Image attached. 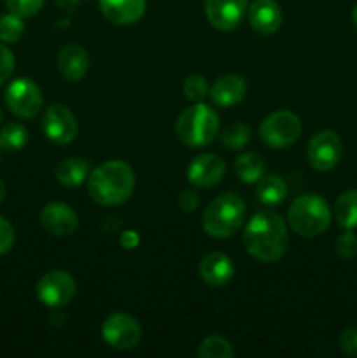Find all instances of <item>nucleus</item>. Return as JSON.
<instances>
[{
  "label": "nucleus",
  "mask_w": 357,
  "mask_h": 358,
  "mask_svg": "<svg viewBox=\"0 0 357 358\" xmlns=\"http://www.w3.org/2000/svg\"><path fill=\"white\" fill-rule=\"evenodd\" d=\"M4 199H6V184L0 180V205H2Z\"/></svg>",
  "instance_id": "obj_36"
},
{
  "label": "nucleus",
  "mask_w": 357,
  "mask_h": 358,
  "mask_svg": "<svg viewBox=\"0 0 357 358\" xmlns=\"http://www.w3.org/2000/svg\"><path fill=\"white\" fill-rule=\"evenodd\" d=\"M340 348L345 355L357 357V327H349L340 336Z\"/></svg>",
  "instance_id": "obj_32"
},
{
  "label": "nucleus",
  "mask_w": 357,
  "mask_h": 358,
  "mask_svg": "<svg viewBox=\"0 0 357 358\" xmlns=\"http://www.w3.org/2000/svg\"><path fill=\"white\" fill-rule=\"evenodd\" d=\"M343 143L335 131H321L308 142V161L317 171H329L342 161Z\"/></svg>",
  "instance_id": "obj_10"
},
{
  "label": "nucleus",
  "mask_w": 357,
  "mask_h": 358,
  "mask_svg": "<svg viewBox=\"0 0 357 358\" xmlns=\"http://www.w3.org/2000/svg\"><path fill=\"white\" fill-rule=\"evenodd\" d=\"M182 91H184V96L188 98L192 103H200L206 98V94L210 93L209 84H206V79L202 76H188L184 79V84H182Z\"/></svg>",
  "instance_id": "obj_28"
},
{
  "label": "nucleus",
  "mask_w": 357,
  "mask_h": 358,
  "mask_svg": "<svg viewBox=\"0 0 357 358\" xmlns=\"http://www.w3.org/2000/svg\"><path fill=\"white\" fill-rule=\"evenodd\" d=\"M24 35V23L23 17L16 16V14L9 13L0 16V41L6 44H14V42L21 41Z\"/></svg>",
  "instance_id": "obj_27"
},
{
  "label": "nucleus",
  "mask_w": 357,
  "mask_h": 358,
  "mask_svg": "<svg viewBox=\"0 0 357 358\" xmlns=\"http://www.w3.org/2000/svg\"><path fill=\"white\" fill-rule=\"evenodd\" d=\"M251 136L252 131L247 124H244V122H231L220 133V142L224 143L226 149L240 150L251 142Z\"/></svg>",
  "instance_id": "obj_25"
},
{
  "label": "nucleus",
  "mask_w": 357,
  "mask_h": 358,
  "mask_svg": "<svg viewBox=\"0 0 357 358\" xmlns=\"http://www.w3.org/2000/svg\"><path fill=\"white\" fill-rule=\"evenodd\" d=\"M259 135L266 145L273 149H286L300 138L301 121L296 114L289 110L273 112L262 121Z\"/></svg>",
  "instance_id": "obj_6"
},
{
  "label": "nucleus",
  "mask_w": 357,
  "mask_h": 358,
  "mask_svg": "<svg viewBox=\"0 0 357 358\" xmlns=\"http://www.w3.org/2000/svg\"><path fill=\"white\" fill-rule=\"evenodd\" d=\"M255 192L262 205L276 206L287 198V184L279 175H266L258 180Z\"/></svg>",
  "instance_id": "obj_21"
},
{
  "label": "nucleus",
  "mask_w": 357,
  "mask_h": 358,
  "mask_svg": "<svg viewBox=\"0 0 357 358\" xmlns=\"http://www.w3.org/2000/svg\"><path fill=\"white\" fill-rule=\"evenodd\" d=\"M58 69L66 80H80L90 69V56L86 49L77 44L63 45L58 52Z\"/></svg>",
  "instance_id": "obj_19"
},
{
  "label": "nucleus",
  "mask_w": 357,
  "mask_h": 358,
  "mask_svg": "<svg viewBox=\"0 0 357 358\" xmlns=\"http://www.w3.org/2000/svg\"><path fill=\"white\" fill-rule=\"evenodd\" d=\"M287 224L296 234L315 238L326 233L331 224V208L328 201L317 194L300 196L287 212Z\"/></svg>",
  "instance_id": "obj_5"
},
{
  "label": "nucleus",
  "mask_w": 357,
  "mask_h": 358,
  "mask_svg": "<svg viewBox=\"0 0 357 358\" xmlns=\"http://www.w3.org/2000/svg\"><path fill=\"white\" fill-rule=\"evenodd\" d=\"M200 358H233L234 352L231 348L230 341L223 336H209L203 339L198 348Z\"/></svg>",
  "instance_id": "obj_26"
},
{
  "label": "nucleus",
  "mask_w": 357,
  "mask_h": 358,
  "mask_svg": "<svg viewBox=\"0 0 357 358\" xmlns=\"http://www.w3.org/2000/svg\"><path fill=\"white\" fill-rule=\"evenodd\" d=\"M234 171L245 184H255L265 173V163L254 152H245L234 161Z\"/></svg>",
  "instance_id": "obj_23"
},
{
  "label": "nucleus",
  "mask_w": 357,
  "mask_h": 358,
  "mask_svg": "<svg viewBox=\"0 0 357 358\" xmlns=\"http://www.w3.org/2000/svg\"><path fill=\"white\" fill-rule=\"evenodd\" d=\"M219 115L205 103H195L186 108L175 122L178 142L188 147H205L219 135Z\"/></svg>",
  "instance_id": "obj_4"
},
{
  "label": "nucleus",
  "mask_w": 357,
  "mask_h": 358,
  "mask_svg": "<svg viewBox=\"0 0 357 358\" xmlns=\"http://www.w3.org/2000/svg\"><path fill=\"white\" fill-rule=\"evenodd\" d=\"M335 250L343 259L357 257V236L354 229H345V233L336 238Z\"/></svg>",
  "instance_id": "obj_29"
},
{
  "label": "nucleus",
  "mask_w": 357,
  "mask_h": 358,
  "mask_svg": "<svg viewBox=\"0 0 357 358\" xmlns=\"http://www.w3.org/2000/svg\"><path fill=\"white\" fill-rule=\"evenodd\" d=\"M332 213L343 229H357V189H350L338 196Z\"/></svg>",
  "instance_id": "obj_22"
},
{
  "label": "nucleus",
  "mask_w": 357,
  "mask_h": 358,
  "mask_svg": "<svg viewBox=\"0 0 357 358\" xmlns=\"http://www.w3.org/2000/svg\"><path fill=\"white\" fill-rule=\"evenodd\" d=\"M46 0H6V6L9 13L16 14L20 17H31L42 9Z\"/></svg>",
  "instance_id": "obj_30"
},
{
  "label": "nucleus",
  "mask_w": 357,
  "mask_h": 358,
  "mask_svg": "<svg viewBox=\"0 0 357 358\" xmlns=\"http://www.w3.org/2000/svg\"><path fill=\"white\" fill-rule=\"evenodd\" d=\"M42 128L48 140H51L56 145H66L74 142L79 131V124L72 112L63 105L55 103L46 110L42 119Z\"/></svg>",
  "instance_id": "obj_11"
},
{
  "label": "nucleus",
  "mask_w": 357,
  "mask_h": 358,
  "mask_svg": "<svg viewBox=\"0 0 357 358\" xmlns=\"http://www.w3.org/2000/svg\"><path fill=\"white\" fill-rule=\"evenodd\" d=\"M6 103L9 110L20 119H34L44 105L41 87L34 80L21 77L13 80L6 91Z\"/></svg>",
  "instance_id": "obj_7"
},
{
  "label": "nucleus",
  "mask_w": 357,
  "mask_h": 358,
  "mask_svg": "<svg viewBox=\"0 0 357 358\" xmlns=\"http://www.w3.org/2000/svg\"><path fill=\"white\" fill-rule=\"evenodd\" d=\"M247 93V83L238 73H226V76L219 77L210 87V98L217 107H233V105L240 103Z\"/></svg>",
  "instance_id": "obj_18"
},
{
  "label": "nucleus",
  "mask_w": 357,
  "mask_h": 358,
  "mask_svg": "<svg viewBox=\"0 0 357 358\" xmlns=\"http://www.w3.org/2000/svg\"><path fill=\"white\" fill-rule=\"evenodd\" d=\"M135 189V171L119 159L105 161L88 177V192L97 205L118 206L132 196Z\"/></svg>",
  "instance_id": "obj_2"
},
{
  "label": "nucleus",
  "mask_w": 357,
  "mask_h": 358,
  "mask_svg": "<svg viewBox=\"0 0 357 358\" xmlns=\"http://www.w3.org/2000/svg\"><path fill=\"white\" fill-rule=\"evenodd\" d=\"M90 161L80 159V157H66V159L59 161L56 166V178L65 187H77L83 184L91 173Z\"/></svg>",
  "instance_id": "obj_20"
},
{
  "label": "nucleus",
  "mask_w": 357,
  "mask_h": 358,
  "mask_svg": "<svg viewBox=\"0 0 357 358\" xmlns=\"http://www.w3.org/2000/svg\"><path fill=\"white\" fill-rule=\"evenodd\" d=\"M104 341L114 350H132L142 338L140 324L128 313H114L102 325Z\"/></svg>",
  "instance_id": "obj_8"
},
{
  "label": "nucleus",
  "mask_w": 357,
  "mask_h": 358,
  "mask_svg": "<svg viewBox=\"0 0 357 358\" xmlns=\"http://www.w3.org/2000/svg\"><path fill=\"white\" fill-rule=\"evenodd\" d=\"M104 16L111 23L128 27L144 16L147 0H98Z\"/></svg>",
  "instance_id": "obj_17"
},
{
  "label": "nucleus",
  "mask_w": 357,
  "mask_h": 358,
  "mask_svg": "<svg viewBox=\"0 0 357 358\" xmlns=\"http://www.w3.org/2000/svg\"><path fill=\"white\" fill-rule=\"evenodd\" d=\"M0 150H2V149H0Z\"/></svg>",
  "instance_id": "obj_38"
},
{
  "label": "nucleus",
  "mask_w": 357,
  "mask_h": 358,
  "mask_svg": "<svg viewBox=\"0 0 357 358\" xmlns=\"http://www.w3.org/2000/svg\"><path fill=\"white\" fill-rule=\"evenodd\" d=\"M200 276L212 289H220L227 285L234 276V266L226 254L212 252L205 255L200 264Z\"/></svg>",
  "instance_id": "obj_16"
},
{
  "label": "nucleus",
  "mask_w": 357,
  "mask_h": 358,
  "mask_svg": "<svg viewBox=\"0 0 357 358\" xmlns=\"http://www.w3.org/2000/svg\"><path fill=\"white\" fill-rule=\"evenodd\" d=\"M136 243H139V236H136L133 231H126V233L121 236V245L125 248L136 247Z\"/></svg>",
  "instance_id": "obj_35"
},
{
  "label": "nucleus",
  "mask_w": 357,
  "mask_h": 358,
  "mask_svg": "<svg viewBox=\"0 0 357 358\" xmlns=\"http://www.w3.org/2000/svg\"><path fill=\"white\" fill-rule=\"evenodd\" d=\"M28 143V129L18 122H9L0 129V149L18 152Z\"/></svg>",
  "instance_id": "obj_24"
},
{
  "label": "nucleus",
  "mask_w": 357,
  "mask_h": 358,
  "mask_svg": "<svg viewBox=\"0 0 357 358\" xmlns=\"http://www.w3.org/2000/svg\"><path fill=\"white\" fill-rule=\"evenodd\" d=\"M248 9L247 0H206L205 16L214 28L231 31L241 23Z\"/></svg>",
  "instance_id": "obj_12"
},
{
  "label": "nucleus",
  "mask_w": 357,
  "mask_h": 358,
  "mask_svg": "<svg viewBox=\"0 0 357 358\" xmlns=\"http://www.w3.org/2000/svg\"><path fill=\"white\" fill-rule=\"evenodd\" d=\"M14 247V229L9 220L0 217V255H6Z\"/></svg>",
  "instance_id": "obj_33"
},
{
  "label": "nucleus",
  "mask_w": 357,
  "mask_h": 358,
  "mask_svg": "<svg viewBox=\"0 0 357 358\" xmlns=\"http://www.w3.org/2000/svg\"><path fill=\"white\" fill-rule=\"evenodd\" d=\"M76 296V282L66 271L52 269L37 283V297L49 308H59L69 304Z\"/></svg>",
  "instance_id": "obj_9"
},
{
  "label": "nucleus",
  "mask_w": 357,
  "mask_h": 358,
  "mask_svg": "<svg viewBox=\"0 0 357 358\" xmlns=\"http://www.w3.org/2000/svg\"><path fill=\"white\" fill-rule=\"evenodd\" d=\"M226 173V164L216 154H200L188 168V180L196 187H214L220 184Z\"/></svg>",
  "instance_id": "obj_14"
},
{
  "label": "nucleus",
  "mask_w": 357,
  "mask_h": 358,
  "mask_svg": "<svg viewBox=\"0 0 357 358\" xmlns=\"http://www.w3.org/2000/svg\"><path fill=\"white\" fill-rule=\"evenodd\" d=\"M200 205V196L198 192L192 191V189H184V191L178 194V206H181L184 212H195Z\"/></svg>",
  "instance_id": "obj_34"
},
{
  "label": "nucleus",
  "mask_w": 357,
  "mask_h": 358,
  "mask_svg": "<svg viewBox=\"0 0 357 358\" xmlns=\"http://www.w3.org/2000/svg\"><path fill=\"white\" fill-rule=\"evenodd\" d=\"M352 21H354V24L357 27V6L354 7V10H352Z\"/></svg>",
  "instance_id": "obj_37"
},
{
  "label": "nucleus",
  "mask_w": 357,
  "mask_h": 358,
  "mask_svg": "<svg viewBox=\"0 0 357 358\" xmlns=\"http://www.w3.org/2000/svg\"><path fill=\"white\" fill-rule=\"evenodd\" d=\"M244 245L255 261L265 264L280 261L289 245L286 220L270 210L255 213L244 229Z\"/></svg>",
  "instance_id": "obj_1"
},
{
  "label": "nucleus",
  "mask_w": 357,
  "mask_h": 358,
  "mask_svg": "<svg viewBox=\"0 0 357 358\" xmlns=\"http://www.w3.org/2000/svg\"><path fill=\"white\" fill-rule=\"evenodd\" d=\"M41 226L52 236H70L79 226L77 213L62 201H52L42 208Z\"/></svg>",
  "instance_id": "obj_13"
},
{
  "label": "nucleus",
  "mask_w": 357,
  "mask_h": 358,
  "mask_svg": "<svg viewBox=\"0 0 357 358\" xmlns=\"http://www.w3.org/2000/svg\"><path fill=\"white\" fill-rule=\"evenodd\" d=\"M247 16L259 35H273L282 27V9L275 0H254L248 6Z\"/></svg>",
  "instance_id": "obj_15"
},
{
  "label": "nucleus",
  "mask_w": 357,
  "mask_h": 358,
  "mask_svg": "<svg viewBox=\"0 0 357 358\" xmlns=\"http://www.w3.org/2000/svg\"><path fill=\"white\" fill-rule=\"evenodd\" d=\"M245 212V203L240 196L233 192L217 196L203 213V231L216 240L233 236L244 226Z\"/></svg>",
  "instance_id": "obj_3"
},
{
  "label": "nucleus",
  "mask_w": 357,
  "mask_h": 358,
  "mask_svg": "<svg viewBox=\"0 0 357 358\" xmlns=\"http://www.w3.org/2000/svg\"><path fill=\"white\" fill-rule=\"evenodd\" d=\"M14 55L6 48L4 44H0V86L13 76L14 72Z\"/></svg>",
  "instance_id": "obj_31"
}]
</instances>
